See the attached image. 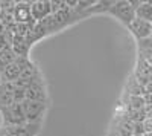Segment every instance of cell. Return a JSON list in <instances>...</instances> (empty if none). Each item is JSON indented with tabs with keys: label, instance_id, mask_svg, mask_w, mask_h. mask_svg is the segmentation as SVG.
Here are the masks:
<instances>
[{
	"label": "cell",
	"instance_id": "23",
	"mask_svg": "<svg viewBox=\"0 0 152 136\" xmlns=\"http://www.w3.org/2000/svg\"><path fill=\"white\" fill-rule=\"evenodd\" d=\"M148 2H149V5H151V6H152V0H148Z\"/></svg>",
	"mask_w": 152,
	"mask_h": 136
},
{
	"label": "cell",
	"instance_id": "21",
	"mask_svg": "<svg viewBox=\"0 0 152 136\" xmlns=\"http://www.w3.org/2000/svg\"><path fill=\"white\" fill-rule=\"evenodd\" d=\"M148 63H149V66H151V67H152V57H151V58H149V60H148Z\"/></svg>",
	"mask_w": 152,
	"mask_h": 136
},
{
	"label": "cell",
	"instance_id": "12",
	"mask_svg": "<svg viewBox=\"0 0 152 136\" xmlns=\"http://www.w3.org/2000/svg\"><path fill=\"white\" fill-rule=\"evenodd\" d=\"M135 18L152 23V6L149 5V2H143L142 0V3L135 8Z\"/></svg>",
	"mask_w": 152,
	"mask_h": 136
},
{
	"label": "cell",
	"instance_id": "14",
	"mask_svg": "<svg viewBox=\"0 0 152 136\" xmlns=\"http://www.w3.org/2000/svg\"><path fill=\"white\" fill-rule=\"evenodd\" d=\"M15 54H14V51H12V47L8 44V46H5L2 51H0V70H3L8 64H11L12 61L15 60Z\"/></svg>",
	"mask_w": 152,
	"mask_h": 136
},
{
	"label": "cell",
	"instance_id": "16",
	"mask_svg": "<svg viewBox=\"0 0 152 136\" xmlns=\"http://www.w3.org/2000/svg\"><path fill=\"white\" fill-rule=\"evenodd\" d=\"M145 135H151L152 133V118H145V121L142 122Z\"/></svg>",
	"mask_w": 152,
	"mask_h": 136
},
{
	"label": "cell",
	"instance_id": "19",
	"mask_svg": "<svg viewBox=\"0 0 152 136\" xmlns=\"http://www.w3.org/2000/svg\"><path fill=\"white\" fill-rule=\"evenodd\" d=\"M0 136H8V132H6V129H5V127L0 129Z\"/></svg>",
	"mask_w": 152,
	"mask_h": 136
},
{
	"label": "cell",
	"instance_id": "18",
	"mask_svg": "<svg viewBox=\"0 0 152 136\" xmlns=\"http://www.w3.org/2000/svg\"><path fill=\"white\" fill-rule=\"evenodd\" d=\"M9 43H8V40H6V37H5V34H0V51L5 47V46H8Z\"/></svg>",
	"mask_w": 152,
	"mask_h": 136
},
{
	"label": "cell",
	"instance_id": "20",
	"mask_svg": "<svg viewBox=\"0 0 152 136\" xmlns=\"http://www.w3.org/2000/svg\"><path fill=\"white\" fill-rule=\"evenodd\" d=\"M0 34H5V28H3L2 23H0Z\"/></svg>",
	"mask_w": 152,
	"mask_h": 136
},
{
	"label": "cell",
	"instance_id": "15",
	"mask_svg": "<svg viewBox=\"0 0 152 136\" xmlns=\"http://www.w3.org/2000/svg\"><path fill=\"white\" fill-rule=\"evenodd\" d=\"M0 23L3 24L5 29L15 23V20H14V8L12 9H0Z\"/></svg>",
	"mask_w": 152,
	"mask_h": 136
},
{
	"label": "cell",
	"instance_id": "1",
	"mask_svg": "<svg viewBox=\"0 0 152 136\" xmlns=\"http://www.w3.org/2000/svg\"><path fill=\"white\" fill-rule=\"evenodd\" d=\"M107 14L116 17L120 23L125 24V26H128V24L135 18V11L131 6L129 0H113L111 6L107 9Z\"/></svg>",
	"mask_w": 152,
	"mask_h": 136
},
{
	"label": "cell",
	"instance_id": "2",
	"mask_svg": "<svg viewBox=\"0 0 152 136\" xmlns=\"http://www.w3.org/2000/svg\"><path fill=\"white\" fill-rule=\"evenodd\" d=\"M0 113H2V119H3V127H18L26 124L21 103H14L11 106L2 107Z\"/></svg>",
	"mask_w": 152,
	"mask_h": 136
},
{
	"label": "cell",
	"instance_id": "11",
	"mask_svg": "<svg viewBox=\"0 0 152 136\" xmlns=\"http://www.w3.org/2000/svg\"><path fill=\"white\" fill-rule=\"evenodd\" d=\"M137 54H138V58L146 60V61L152 57V43L149 41V38L137 40Z\"/></svg>",
	"mask_w": 152,
	"mask_h": 136
},
{
	"label": "cell",
	"instance_id": "22",
	"mask_svg": "<svg viewBox=\"0 0 152 136\" xmlns=\"http://www.w3.org/2000/svg\"><path fill=\"white\" fill-rule=\"evenodd\" d=\"M148 38H149V41H151V43H152V32H151V35H149V37H148Z\"/></svg>",
	"mask_w": 152,
	"mask_h": 136
},
{
	"label": "cell",
	"instance_id": "4",
	"mask_svg": "<svg viewBox=\"0 0 152 136\" xmlns=\"http://www.w3.org/2000/svg\"><path fill=\"white\" fill-rule=\"evenodd\" d=\"M24 101H38V103H46L49 104V93H47V86L43 77H40L37 81H34L29 87L24 90Z\"/></svg>",
	"mask_w": 152,
	"mask_h": 136
},
{
	"label": "cell",
	"instance_id": "3",
	"mask_svg": "<svg viewBox=\"0 0 152 136\" xmlns=\"http://www.w3.org/2000/svg\"><path fill=\"white\" fill-rule=\"evenodd\" d=\"M23 113L26 118L28 124H43V119L47 112V104L46 103H38V101H23Z\"/></svg>",
	"mask_w": 152,
	"mask_h": 136
},
{
	"label": "cell",
	"instance_id": "17",
	"mask_svg": "<svg viewBox=\"0 0 152 136\" xmlns=\"http://www.w3.org/2000/svg\"><path fill=\"white\" fill-rule=\"evenodd\" d=\"M15 3V0H0V9H12Z\"/></svg>",
	"mask_w": 152,
	"mask_h": 136
},
{
	"label": "cell",
	"instance_id": "6",
	"mask_svg": "<svg viewBox=\"0 0 152 136\" xmlns=\"http://www.w3.org/2000/svg\"><path fill=\"white\" fill-rule=\"evenodd\" d=\"M31 14H32V20L35 23L47 18L52 14L50 0H32L31 2Z\"/></svg>",
	"mask_w": 152,
	"mask_h": 136
},
{
	"label": "cell",
	"instance_id": "8",
	"mask_svg": "<svg viewBox=\"0 0 152 136\" xmlns=\"http://www.w3.org/2000/svg\"><path fill=\"white\" fill-rule=\"evenodd\" d=\"M134 78L140 83L143 87H146V84L151 83V75H152V67L149 66V63L146 60L137 58V64L134 69Z\"/></svg>",
	"mask_w": 152,
	"mask_h": 136
},
{
	"label": "cell",
	"instance_id": "7",
	"mask_svg": "<svg viewBox=\"0 0 152 136\" xmlns=\"http://www.w3.org/2000/svg\"><path fill=\"white\" fill-rule=\"evenodd\" d=\"M126 28H128L129 32L135 37V40H145L152 32V23L140 20V18H134Z\"/></svg>",
	"mask_w": 152,
	"mask_h": 136
},
{
	"label": "cell",
	"instance_id": "13",
	"mask_svg": "<svg viewBox=\"0 0 152 136\" xmlns=\"http://www.w3.org/2000/svg\"><path fill=\"white\" fill-rule=\"evenodd\" d=\"M126 93L129 96H143L145 95V87L134 78V75H131L128 83H126Z\"/></svg>",
	"mask_w": 152,
	"mask_h": 136
},
{
	"label": "cell",
	"instance_id": "5",
	"mask_svg": "<svg viewBox=\"0 0 152 136\" xmlns=\"http://www.w3.org/2000/svg\"><path fill=\"white\" fill-rule=\"evenodd\" d=\"M31 58H24V57H15V60L11 64H8L3 70H0V81L5 83H14L18 80L21 70L26 67Z\"/></svg>",
	"mask_w": 152,
	"mask_h": 136
},
{
	"label": "cell",
	"instance_id": "24",
	"mask_svg": "<svg viewBox=\"0 0 152 136\" xmlns=\"http://www.w3.org/2000/svg\"><path fill=\"white\" fill-rule=\"evenodd\" d=\"M134 136H146V135H134Z\"/></svg>",
	"mask_w": 152,
	"mask_h": 136
},
{
	"label": "cell",
	"instance_id": "10",
	"mask_svg": "<svg viewBox=\"0 0 152 136\" xmlns=\"http://www.w3.org/2000/svg\"><path fill=\"white\" fill-rule=\"evenodd\" d=\"M8 136H37L41 130V124H23L18 127H5Z\"/></svg>",
	"mask_w": 152,
	"mask_h": 136
},
{
	"label": "cell",
	"instance_id": "9",
	"mask_svg": "<svg viewBox=\"0 0 152 136\" xmlns=\"http://www.w3.org/2000/svg\"><path fill=\"white\" fill-rule=\"evenodd\" d=\"M14 20L15 23H26V24H34L35 21L32 20L31 14V2H17L14 6Z\"/></svg>",
	"mask_w": 152,
	"mask_h": 136
},
{
	"label": "cell",
	"instance_id": "25",
	"mask_svg": "<svg viewBox=\"0 0 152 136\" xmlns=\"http://www.w3.org/2000/svg\"><path fill=\"white\" fill-rule=\"evenodd\" d=\"M151 81H152V75H151Z\"/></svg>",
	"mask_w": 152,
	"mask_h": 136
}]
</instances>
